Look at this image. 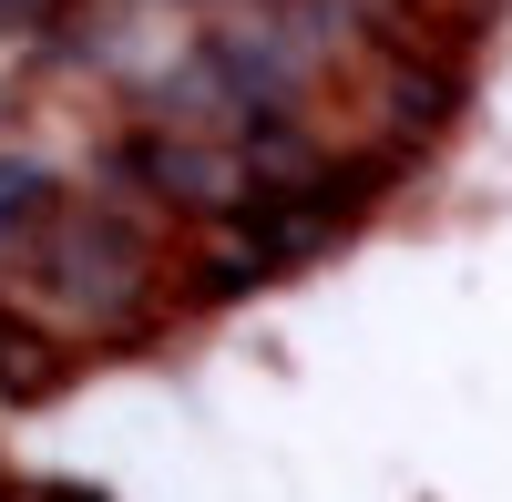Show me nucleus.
Masks as SVG:
<instances>
[{"label":"nucleus","mask_w":512,"mask_h":502,"mask_svg":"<svg viewBox=\"0 0 512 502\" xmlns=\"http://www.w3.org/2000/svg\"><path fill=\"white\" fill-rule=\"evenodd\" d=\"M11 257H31L21 318L82 328V339H134L144 308H154V277H164L154 236L123 216V205H41Z\"/></svg>","instance_id":"obj_1"},{"label":"nucleus","mask_w":512,"mask_h":502,"mask_svg":"<svg viewBox=\"0 0 512 502\" xmlns=\"http://www.w3.org/2000/svg\"><path fill=\"white\" fill-rule=\"evenodd\" d=\"M103 175H113L123 195H144V205H175V216H195V226L236 216V205L256 195L246 154H236L226 134H175V123H144V134H123Z\"/></svg>","instance_id":"obj_2"},{"label":"nucleus","mask_w":512,"mask_h":502,"mask_svg":"<svg viewBox=\"0 0 512 502\" xmlns=\"http://www.w3.org/2000/svg\"><path fill=\"white\" fill-rule=\"evenodd\" d=\"M62 339L41 318H21V308H0V400H52L62 390Z\"/></svg>","instance_id":"obj_3"},{"label":"nucleus","mask_w":512,"mask_h":502,"mask_svg":"<svg viewBox=\"0 0 512 502\" xmlns=\"http://www.w3.org/2000/svg\"><path fill=\"white\" fill-rule=\"evenodd\" d=\"M52 205V164H31V154H0V257L31 236V216Z\"/></svg>","instance_id":"obj_4"},{"label":"nucleus","mask_w":512,"mask_h":502,"mask_svg":"<svg viewBox=\"0 0 512 502\" xmlns=\"http://www.w3.org/2000/svg\"><path fill=\"white\" fill-rule=\"evenodd\" d=\"M451 103H461V82H441V72H390V113H400V134H410V123L431 134Z\"/></svg>","instance_id":"obj_5"},{"label":"nucleus","mask_w":512,"mask_h":502,"mask_svg":"<svg viewBox=\"0 0 512 502\" xmlns=\"http://www.w3.org/2000/svg\"><path fill=\"white\" fill-rule=\"evenodd\" d=\"M82 502H103V492H82Z\"/></svg>","instance_id":"obj_6"}]
</instances>
